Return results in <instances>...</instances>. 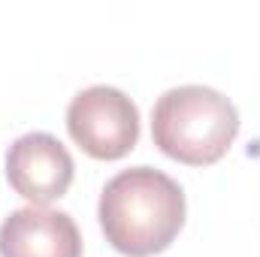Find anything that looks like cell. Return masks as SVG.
Masks as SVG:
<instances>
[{"label": "cell", "mask_w": 260, "mask_h": 257, "mask_svg": "<svg viewBox=\"0 0 260 257\" xmlns=\"http://www.w3.org/2000/svg\"><path fill=\"white\" fill-rule=\"evenodd\" d=\"M97 215L115 251L151 257L167 251L185 227V191L154 167H130L106 182Z\"/></svg>", "instance_id": "6da1fadb"}, {"label": "cell", "mask_w": 260, "mask_h": 257, "mask_svg": "<svg viewBox=\"0 0 260 257\" xmlns=\"http://www.w3.org/2000/svg\"><path fill=\"white\" fill-rule=\"evenodd\" d=\"M239 133V112L215 88L179 85L157 97L151 112L154 145L188 167L218 164Z\"/></svg>", "instance_id": "7a4b0ae2"}, {"label": "cell", "mask_w": 260, "mask_h": 257, "mask_svg": "<svg viewBox=\"0 0 260 257\" xmlns=\"http://www.w3.org/2000/svg\"><path fill=\"white\" fill-rule=\"evenodd\" d=\"M73 157L67 145L52 133H24L6 151V179L12 191L30 200V206H46L64 197L73 182Z\"/></svg>", "instance_id": "277c9868"}, {"label": "cell", "mask_w": 260, "mask_h": 257, "mask_svg": "<svg viewBox=\"0 0 260 257\" xmlns=\"http://www.w3.org/2000/svg\"><path fill=\"white\" fill-rule=\"evenodd\" d=\"M0 257H82V233L67 212L24 206L0 224Z\"/></svg>", "instance_id": "5b68a950"}, {"label": "cell", "mask_w": 260, "mask_h": 257, "mask_svg": "<svg viewBox=\"0 0 260 257\" xmlns=\"http://www.w3.org/2000/svg\"><path fill=\"white\" fill-rule=\"evenodd\" d=\"M67 130L85 154L97 160H118L136 148L139 109L124 91L112 85H91L70 100Z\"/></svg>", "instance_id": "3957f363"}]
</instances>
